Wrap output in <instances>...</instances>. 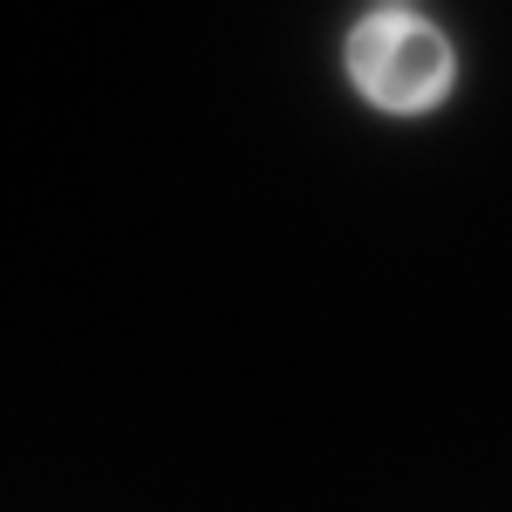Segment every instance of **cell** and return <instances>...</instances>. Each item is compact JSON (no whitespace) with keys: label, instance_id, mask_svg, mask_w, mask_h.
<instances>
[{"label":"cell","instance_id":"cell-1","mask_svg":"<svg viewBox=\"0 0 512 512\" xmlns=\"http://www.w3.org/2000/svg\"><path fill=\"white\" fill-rule=\"evenodd\" d=\"M342 69H349L355 96L383 117H424L451 96L458 82V48L451 35L410 14V7H376L362 14L342 41Z\"/></svg>","mask_w":512,"mask_h":512}]
</instances>
